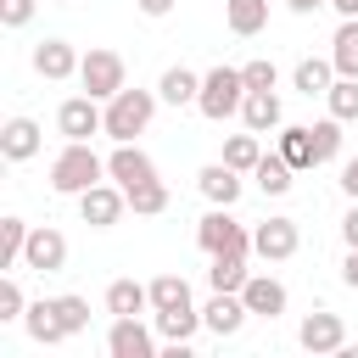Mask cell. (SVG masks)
<instances>
[{"label": "cell", "instance_id": "cell-1", "mask_svg": "<svg viewBox=\"0 0 358 358\" xmlns=\"http://www.w3.org/2000/svg\"><path fill=\"white\" fill-rule=\"evenodd\" d=\"M106 179V162L90 151V140H67L62 151H56V162H50V190L56 196H84L90 185H101Z\"/></svg>", "mask_w": 358, "mask_h": 358}, {"label": "cell", "instance_id": "cell-2", "mask_svg": "<svg viewBox=\"0 0 358 358\" xmlns=\"http://www.w3.org/2000/svg\"><path fill=\"white\" fill-rule=\"evenodd\" d=\"M241 101H246V78H241V67H207L201 73V95H196V112L207 117V123H224V117H235L241 112Z\"/></svg>", "mask_w": 358, "mask_h": 358}, {"label": "cell", "instance_id": "cell-3", "mask_svg": "<svg viewBox=\"0 0 358 358\" xmlns=\"http://www.w3.org/2000/svg\"><path fill=\"white\" fill-rule=\"evenodd\" d=\"M157 90H117L112 101H106V140H134V134H145L151 129V117H157Z\"/></svg>", "mask_w": 358, "mask_h": 358}, {"label": "cell", "instance_id": "cell-4", "mask_svg": "<svg viewBox=\"0 0 358 358\" xmlns=\"http://www.w3.org/2000/svg\"><path fill=\"white\" fill-rule=\"evenodd\" d=\"M196 246H201L207 257H218V252H252V229H246L241 218H229V207H213V213L196 224Z\"/></svg>", "mask_w": 358, "mask_h": 358}, {"label": "cell", "instance_id": "cell-5", "mask_svg": "<svg viewBox=\"0 0 358 358\" xmlns=\"http://www.w3.org/2000/svg\"><path fill=\"white\" fill-rule=\"evenodd\" d=\"M78 84H84V95H95V101H112V95L129 84V67H123L117 50H90V56L78 62Z\"/></svg>", "mask_w": 358, "mask_h": 358}, {"label": "cell", "instance_id": "cell-6", "mask_svg": "<svg viewBox=\"0 0 358 358\" xmlns=\"http://www.w3.org/2000/svg\"><path fill=\"white\" fill-rule=\"evenodd\" d=\"M56 129H62V140L106 134V101H95V95H67V101L56 106Z\"/></svg>", "mask_w": 358, "mask_h": 358}, {"label": "cell", "instance_id": "cell-7", "mask_svg": "<svg viewBox=\"0 0 358 358\" xmlns=\"http://www.w3.org/2000/svg\"><path fill=\"white\" fill-rule=\"evenodd\" d=\"M123 213H129V190H123L117 179H112V185L101 179V185H90V190L78 196V218H84L90 229H112Z\"/></svg>", "mask_w": 358, "mask_h": 358}, {"label": "cell", "instance_id": "cell-8", "mask_svg": "<svg viewBox=\"0 0 358 358\" xmlns=\"http://www.w3.org/2000/svg\"><path fill=\"white\" fill-rule=\"evenodd\" d=\"M296 246H302L296 218H263V224L252 229V252H257L263 263H285V257H296Z\"/></svg>", "mask_w": 358, "mask_h": 358}, {"label": "cell", "instance_id": "cell-9", "mask_svg": "<svg viewBox=\"0 0 358 358\" xmlns=\"http://www.w3.org/2000/svg\"><path fill=\"white\" fill-rule=\"evenodd\" d=\"M22 268H34V274H62V268H67V235H62V229H50V224L28 229Z\"/></svg>", "mask_w": 358, "mask_h": 358}, {"label": "cell", "instance_id": "cell-10", "mask_svg": "<svg viewBox=\"0 0 358 358\" xmlns=\"http://www.w3.org/2000/svg\"><path fill=\"white\" fill-rule=\"evenodd\" d=\"M296 341H302V352H313V358H319V352H341V347H347V324H341V313H324V308H319V313H308V319L296 324Z\"/></svg>", "mask_w": 358, "mask_h": 358}, {"label": "cell", "instance_id": "cell-11", "mask_svg": "<svg viewBox=\"0 0 358 358\" xmlns=\"http://www.w3.org/2000/svg\"><path fill=\"white\" fill-rule=\"evenodd\" d=\"M106 179H117L123 190H134V185L157 179V162H151L134 140H117V145H112V157H106Z\"/></svg>", "mask_w": 358, "mask_h": 358}, {"label": "cell", "instance_id": "cell-12", "mask_svg": "<svg viewBox=\"0 0 358 358\" xmlns=\"http://www.w3.org/2000/svg\"><path fill=\"white\" fill-rule=\"evenodd\" d=\"M106 352H112V358H157V336L140 324V313H129V319H112Z\"/></svg>", "mask_w": 358, "mask_h": 358}, {"label": "cell", "instance_id": "cell-13", "mask_svg": "<svg viewBox=\"0 0 358 358\" xmlns=\"http://www.w3.org/2000/svg\"><path fill=\"white\" fill-rule=\"evenodd\" d=\"M78 50L67 45V39H39L34 45V73L39 78H50V84H62V78H78Z\"/></svg>", "mask_w": 358, "mask_h": 358}, {"label": "cell", "instance_id": "cell-14", "mask_svg": "<svg viewBox=\"0 0 358 358\" xmlns=\"http://www.w3.org/2000/svg\"><path fill=\"white\" fill-rule=\"evenodd\" d=\"M241 302L252 308V319H280L285 313V285L274 280V274H246V285H241Z\"/></svg>", "mask_w": 358, "mask_h": 358}, {"label": "cell", "instance_id": "cell-15", "mask_svg": "<svg viewBox=\"0 0 358 358\" xmlns=\"http://www.w3.org/2000/svg\"><path fill=\"white\" fill-rule=\"evenodd\" d=\"M246 319H252V308L241 302V291H213V302L201 308V324H207L218 341H224V336H235Z\"/></svg>", "mask_w": 358, "mask_h": 358}, {"label": "cell", "instance_id": "cell-16", "mask_svg": "<svg viewBox=\"0 0 358 358\" xmlns=\"http://www.w3.org/2000/svg\"><path fill=\"white\" fill-rule=\"evenodd\" d=\"M39 145H45V134H39L34 117H6V129H0V157L6 162H28V157H39Z\"/></svg>", "mask_w": 358, "mask_h": 358}, {"label": "cell", "instance_id": "cell-17", "mask_svg": "<svg viewBox=\"0 0 358 358\" xmlns=\"http://www.w3.org/2000/svg\"><path fill=\"white\" fill-rule=\"evenodd\" d=\"M196 190H201L213 207H235V201H241V173H235L229 162H207V168L196 173Z\"/></svg>", "mask_w": 358, "mask_h": 358}, {"label": "cell", "instance_id": "cell-18", "mask_svg": "<svg viewBox=\"0 0 358 358\" xmlns=\"http://www.w3.org/2000/svg\"><path fill=\"white\" fill-rule=\"evenodd\" d=\"M241 123H246L252 134H268V129H280V123H285V112H280V95H274V90H246V101H241Z\"/></svg>", "mask_w": 358, "mask_h": 358}, {"label": "cell", "instance_id": "cell-19", "mask_svg": "<svg viewBox=\"0 0 358 358\" xmlns=\"http://www.w3.org/2000/svg\"><path fill=\"white\" fill-rule=\"evenodd\" d=\"M280 157L296 168V173H308V168H319V157H313V134H308V123H280Z\"/></svg>", "mask_w": 358, "mask_h": 358}, {"label": "cell", "instance_id": "cell-20", "mask_svg": "<svg viewBox=\"0 0 358 358\" xmlns=\"http://www.w3.org/2000/svg\"><path fill=\"white\" fill-rule=\"evenodd\" d=\"M151 308V285H140V280H112L106 285V313L112 319H129V313H145Z\"/></svg>", "mask_w": 358, "mask_h": 358}, {"label": "cell", "instance_id": "cell-21", "mask_svg": "<svg viewBox=\"0 0 358 358\" xmlns=\"http://www.w3.org/2000/svg\"><path fill=\"white\" fill-rule=\"evenodd\" d=\"M22 330L39 341V347H56V341H67V330H62V319H56V302L45 296V302H28V313H22Z\"/></svg>", "mask_w": 358, "mask_h": 358}, {"label": "cell", "instance_id": "cell-22", "mask_svg": "<svg viewBox=\"0 0 358 358\" xmlns=\"http://www.w3.org/2000/svg\"><path fill=\"white\" fill-rule=\"evenodd\" d=\"M157 95H162L168 106H196V95H201V73H190V67H168V73L157 78Z\"/></svg>", "mask_w": 358, "mask_h": 358}, {"label": "cell", "instance_id": "cell-23", "mask_svg": "<svg viewBox=\"0 0 358 358\" xmlns=\"http://www.w3.org/2000/svg\"><path fill=\"white\" fill-rule=\"evenodd\" d=\"M185 308H196L185 274H157L151 280V313H185Z\"/></svg>", "mask_w": 358, "mask_h": 358}, {"label": "cell", "instance_id": "cell-24", "mask_svg": "<svg viewBox=\"0 0 358 358\" xmlns=\"http://www.w3.org/2000/svg\"><path fill=\"white\" fill-rule=\"evenodd\" d=\"M224 22H229L241 39H252V34L268 28V0H224Z\"/></svg>", "mask_w": 358, "mask_h": 358}, {"label": "cell", "instance_id": "cell-25", "mask_svg": "<svg viewBox=\"0 0 358 358\" xmlns=\"http://www.w3.org/2000/svg\"><path fill=\"white\" fill-rule=\"evenodd\" d=\"M291 84L313 101V95H324L330 84H336V62L330 56H308V62H296V73H291Z\"/></svg>", "mask_w": 358, "mask_h": 358}, {"label": "cell", "instance_id": "cell-26", "mask_svg": "<svg viewBox=\"0 0 358 358\" xmlns=\"http://www.w3.org/2000/svg\"><path fill=\"white\" fill-rule=\"evenodd\" d=\"M330 62L341 78H358V17H341V28L330 39Z\"/></svg>", "mask_w": 358, "mask_h": 358}, {"label": "cell", "instance_id": "cell-27", "mask_svg": "<svg viewBox=\"0 0 358 358\" xmlns=\"http://www.w3.org/2000/svg\"><path fill=\"white\" fill-rule=\"evenodd\" d=\"M252 179H257V190H263V196H285V190L296 185V168L274 151V157H263V162L252 168Z\"/></svg>", "mask_w": 358, "mask_h": 358}, {"label": "cell", "instance_id": "cell-28", "mask_svg": "<svg viewBox=\"0 0 358 358\" xmlns=\"http://www.w3.org/2000/svg\"><path fill=\"white\" fill-rule=\"evenodd\" d=\"M246 274H252V268H246V252H218L213 268H207V285H213V291H241Z\"/></svg>", "mask_w": 358, "mask_h": 358}, {"label": "cell", "instance_id": "cell-29", "mask_svg": "<svg viewBox=\"0 0 358 358\" xmlns=\"http://www.w3.org/2000/svg\"><path fill=\"white\" fill-rule=\"evenodd\" d=\"M224 162L235 168V173H252L257 162H263V145H257V134L246 129V134H229L224 140Z\"/></svg>", "mask_w": 358, "mask_h": 358}, {"label": "cell", "instance_id": "cell-30", "mask_svg": "<svg viewBox=\"0 0 358 358\" xmlns=\"http://www.w3.org/2000/svg\"><path fill=\"white\" fill-rule=\"evenodd\" d=\"M22 252H28V224H22L17 213H6V218H0V268L22 263Z\"/></svg>", "mask_w": 358, "mask_h": 358}, {"label": "cell", "instance_id": "cell-31", "mask_svg": "<svg viewBox=\"0 0 358 358\" xmlns=\"http://www.w3.org/2000/svg\"><path fill=\"white\" fill-rule=\"evenodd\" d=\"M324 106H330V117L358 123V78H341V73H336V84L324 90Z\"/></svg>", "mask_w": 358, "mask_h": 358}, {"label": "cell", "instance_id": "cell-32", "mask_svg": "<svg viewBox=\"0 0 358 358\" xmlns=\"http://www.w3.org/2000/svg\"><path fill=\"white\" fill-rule=\"evenodd\" d=\"M308 134H313V157L319 162L341 157V117H319V123H308Z\"/></svg>", "mask_w": 358, "mask_h": 358}, {"label": "cell", "instance_id": "cell-33", "mask_svg": "<svg viewBox=\"0 0 358 358\" xmlns=\"http://www.w3.org/2000/svg\"><path fill=\"white\" fill-rule=\"evenodd\" d=\"M129 207H134L140 218H157V213L168 207V185H162V179H145V185H134V190H129Z\"/></svg>", "mask_w": 358, "mask_h": 358}, {"label": "cell", "instance_id": "cell-34", "mask_svg": "<svg viewBox=\"0 0 358 358\" xmlns=\"http://www.w3.org/2000/svg\"><path fill=\"white\" fill-rule=\"evenodd\" d=\"M50 302H56V319H62V330H67V336L90 330V302H84V296H73V291H67V296H50Z\"/></svg>", "mask_w": 358, "mask_h": 358}, {"label": "cell", "instance_id": "cell-35", "mask_svg": "<svg viewBox=\"0 0 358 358\" xmlns=\"http://www.w3.org/2000/svg\"><path fill=\"white\" fill-rule=\"evenodd\" d=\"M28 313V302H22V285L17 280H0V324H17Z\"/></svg>", "mask_w": 358, "mask_h": 358}, {"label": "cell", "instance_id": "cell-36", "mask_svg": "<svg viewBox=\"0 0 358 358\" xmlns=\"http://www.w3.org/2000/svg\"><path fill=\"white\" fill-rule=\"evenodd\" d=\"M241 78H246V90H274V84H280L274 62H263V56H257V62H246V67H241Z\"/></svg>", "mask_w": 358, "mask_h": 358}, {"label": "cell", "instance_id": "cell-37", "mask_svg": "<svg viewBox=\"0 0 358 358\" xmlns=\"http://www.w3.org/2000/svg\"><path fill=\"white\" fill-rule=\"evenodd\" d=\"M34 11H39V0H0V22L6 28H28Z\"/></svg>", "mask_w": 358, "mask_h": 358}, {"label": "cell", "instance_id": "cell-38", "mask_svg": "<svg viewBox=\"0 0 358 358\" xmlns=\"http://www.w3.org/2000/svg\"><path fill=\"white\" fill-rule=\"evenodd\" d=\"M341 190H347V201H358V157L341 162Z\"/></svg>", "mask_w": 358, "mask_h": 358}, {"label": "cell", "instance_id": "cell-39", "mask_svg": "<svg viewBox=\"0 0 358 358\" xmlns=\"http://www.w3.org/2000/svg\"><path fill=\"white\" fill-rule=\"evenodd\" d=\"M341 241H347V246H358V201H352V207H347V218H341Z\"/></svg>", "mask_w": 358, "mask_h": 358}, {"label": "cell", "instance_id": "cell-40", "mask_svg": "<svg viewBox=\"0 0 358 358\" xmlns=\"http://www.w3.org/2000/svg\"><path fill=\"white\" fill-rule=\"evenodd\" d=\"M134 6H140L145 17H168V11H173V0H134Z\"/></svg>", "mask_w": 358, "mask_h": 358}, {"label": "cell", "instance_id": "cell-41", "mask_svg": "<svg viewBox=\"0 0 358 358\" xmlns=\"http://www.w3.org/2000/svg\"><path fill=\"white\" fill-rule=\"evenodd\" d=\"M285 6H291L296 17H313V11H319V6H330V0H285Z\"/></svg>", "mask_w": 358, "mask_h": 358}, {"label": "cell", "instance_id": "cell-42", "mask_svg": "<svg viewBox=\"0 0 358 358\" xmlns=\"http://www.w3.org/2000/svg\"><path fill=\"white\" fill-rule=\"evenodd\" d=\"M330 6H336L341 17H358V0H330Z\"/></svg>", "mask_w": 358, "mask_h": 358}, {"label": "cell", "instance_id": "cell-43", "mask_svg": "<svg viewBox=\"0 0 358 358\" xmlns=\"http://www.w3.org/2000/svg\"><path fill=\"white\" fill-rule=\"evenodd\" d=\"M56 6H73V0H56Z\"/></svg>", "mask_w": 358, "mask_h": 358}]
</instances>
